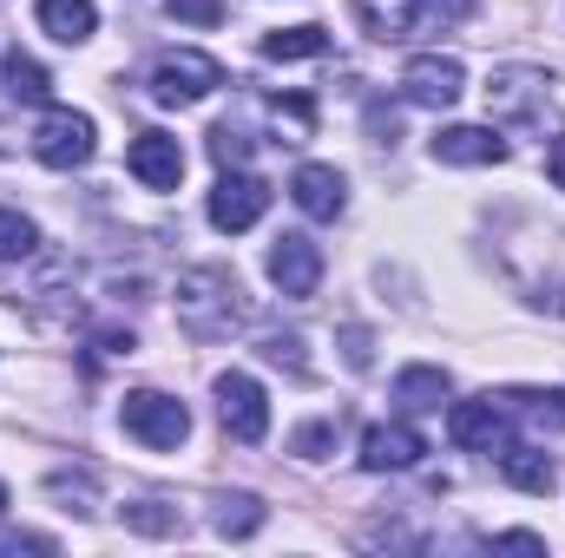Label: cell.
I'll return each mask as SVG.
<instances>
[{"label": "cell", "mask_w": 565, "mask_h": 558, "mask_svg": "<svg viewBox=\"0 0 565 558\" xmlns=\"http://www.w3.org/2000/svg\"><path fill=\"white\" fill-rule=\"evenodd\" d=\"M20 552H60L46 533H0V558H20Z\"/></svg>", "instance_id": "cell-27"}, {"label": "cell", "mask_w": 565, "mask_h": 558, "mask_svg": "<svg viewBox=\"0 0 565 558\" xmlns=\"http://www.w3.org/2000/svg\"><path fill=\"white\" fill-rule=\"evenodd\" d=\"M7 79H13V93H20V99H46V93H53L46 66H40V60H26V53H7Z\"/></svg>", "instance_id": "cell-24"}, {"label": "cell", "mask_w": 565, "mask_h": 558, "mask_svg": "<svg viewBox=\"0 0 565 558\" xmlns=\"http://www.w3.org/2000/svg\"><path fill=\"white\" fill-rule=\"evenodd\" d=\"M119 519H126V533H145V539H178L184 533V513L171 500H132V506H119Z\"/></svg>", "instance_id": "cell-18"}, {"label": "cell", "mask_w": 565, "mask_h": 558, "mask_svg": "<svg viewBox=\"0 0 565 558\" xmlns=\"http://www.w3.org/2000/svg\"><path fill=\"white\" fill-rule=\"evenodd\" d=\"M119 420H126V433H132L139 447H158V453H164V447H184V433H191V408L171 401V395H158V388L126 395Z\"/></svg>", "instance_id": "cell-3"}, {"label": "cell", "mask_w": 565, "mask_h": 558, "mask_svg": "<svg viewBox=\"0 0 565 558\" xmlns=\"http://www.w3.org/2000/svg\"><path fill=\"white\" fill-rule=\"evenodd\" d=\"M164 13L184 20V26H217L224 20V0H164Z\"/></svg>", "instance_id": "cell-26"}, {"label": "cell", "mask_w": 565, "mask_h": 558, "mask_svg": "<svg viewBox=\"0 0 565 558\" xmlns=\"http://www.w3.org/2000/svg\"><path fill=\"white\" fill-rule=\"evenodd\" d=\"M93 151H99V139H93V119H86V112L53 106V112L33 126V158L53 164V171H73V164H86Z\"/></svg>", "instance_id": "cell-4"}, {"label": "cell", "mask_w": 565, "mask_h": 558, "mask_svg": "<svg viewBox=\"0 0 565 558\" xmlns=\"http://www.w3.org/2000/svg\"><path fill=\"white\" fill-rule=\"evenodd\" d=\"M434 158L440 164H500L507 158V139L493 126H440L434 132Z\"/></svg>", "instance_id": "cell-14"}, {"label": "cell", "mask_w": 565, "mask_h": 558, "mask_svg": "<svg viewBox=\"0 0 565 558\" xmlns=\"http://www.w3.org/2000/svg\"><path fill=\"white\" fill-rule=\"evenodd\" d=\"M264 211H270V184H264L257 171H244V164H237V171H224V178H217V191H211V224H217L224 237L250 230Z\"/></svg>", "instance_id": "cell-6"}, {"label": "cell", "mask_w": 565, "mask_h": 558, "mask_svg": "<svg viewBox=\"0 0 565 558\" xmlns=\"http://www.w3.org/2000/svg\"><path fill=\"white\" fill-rule=\"evenodd\" d=\"M427 440L422 427H408V420H388V427H369L362 433V466L369 473H408V466H422Z\"/></svg>", "instance_id": "cell-12"}, {"label": "cell", "mask_w": 565, "mask_h": 558, "mask_svg": "<svg viewBox=\"0 0 565 558\" xmlns=\"http://www.w3.org/2000/svg\"><path fill=\"white\" fill-rule=\"evenodd\" d=\"M342 440V415L329 420H309V427H296V440H289V453L296 460H329V447Z\"/></svg>", "instance_id": "cell-23"}, {"label": "cell", "mask_w": 565, "mask_h": 558, "mask_svg": "<svg viewBox=\"0 0 565 558\" xmlns=\"http://www.w3.org/2000/svg\"><path fill=\"white\" fill-rule=\"evenodd\" d=\"M447 440L467 447V453H493L507 440V401L480 395V401H454L447 408Z\"/></svg>", "instance_id": "cell-10"}, {"label": "cell", "mask_w": 565, "mask_h": 558, "mask_svg": "<svg viewBox=\"0 0 565 558\" xmlns=\"http://www.w3.org/2000/svg\"><path fill=\"white\" fill-rule=\"evenodd\" d=\"M546 171H553V184L565 191V139H553V151H546Z\"/></svg>", "instance_id": "cell-31"}, {"label": "cell", "mask_w": 565, "mask_h": 558, "mask_svg": "<svg viewBox=\"0 0 565 558\" xmlns=\"http://www.w3.org/2000/svg\"><path fill=\"white\" fill-rule=\"evenodd\" d=\"M217 420H224V433L231 440H244V447H257L264 433H270V401H264V388L250 382V375H217Z\"/></svg>", "instance_id": "cell-7"}, {"label": "cell", "mask_w": 565, "mask_h": 558, "mask_svg": "<svg viewBox=\"0 0 565 558\" xmlns=\"http://www.w3.org/2000/svg\"><path fill=\"white\" fill-rule=\"evenodd\" d=\"M40 250V230H33V217H20V211H0V264H26Z\"/></svg>", "instance_id": "cell-22"}, {"label": "cell", "mask_w": 565, "mask_h": 558, "mask_svg": "<svg viewBox=\"0 0 565 558\" xmlns=\"http://www.w3.org/2000/svg\"><path fill=\"white\" fill-rule=\"evenodd\" d=\"M402 93H408V106H454L460 93H467V73H460V60L454 53H422V60H408L402 66Z\"/></svg>", "instance_id": "cell-9"}, {"label": "cell", "mask_w": 565, "mask_h": 558, "mask_svg": "<svg viewBox=\"0 0 565 558\" xmlns=\"http://www.w3.org/2000/svg\"><path fill=\"white\" fill-rule=\"evenodd\" d=\"M264 355H270V362H289V368L302 375V342H296V335H270V342H264Z\"/></svg>", "instance_id": "cell-28"}, {"label": "cell", "mask_w": 565, "mask_h": 558, "mask_svg": "<svg viewBox=\"0 0 565 558\" xmlns=\"http://www.w3.org/2000/svg\"><path fill=\"white\" fill-rule=\"evenodd\" d=\"M493 546H513V552H546L540 533H493Z\"/></svg>", "instance_id": "cell-30"}, {"label": "cell", "mask_w": 565, "mask_h": 558, "mask_svg": "<svg viewBox=\"0 0 565 558\" xmlns=\"http://www.w3.org/2000/svg\"><path fill=\"white\" fill-rule=\"evenodd\" d=\"M447 395H454L447 368H402V375H395V401H402L408 415H434Z\"/></svg>", "instance_id": "cell-17"}, {"label": "cell", "mask_w": 565, "mask_h": 558, "mask_svg": "<svg viewBox=\"0 0 565 558\" xmlns=\"http://www.w3.org/2000/svg\"><path fill=\"white\" fill-rule=\"evenodd\" d=\"M211 158H217V164H224V171H237V164H244V158H250V132H244V126H231V119H224V126H217V132H211Z\"/></svg>", "instance_id": "cell-25"}, {"label": "cell", "mask_w": 565, "mask_h": 558, "mask_svg": "<svg viewBox=\"0 0 565 558\" xmlns=\"http://www.w3.org/2000/svg\"><path fill=\"white\" fill-rule=\"evenodd\" d=\"M553 99V73L546 66H493V79H487V112L493 119H533L540 106Z\"/></svg>", "instance_id": "cell-5"}, {"label": "cell", "mask_w": 565, "mask_h": 558, "mask_svg": "<svg viewBox=\"0 0 565 558\" xmlns=\"http://www.w3.org/2000/svg\"><path fill=\"white\" fill-rule=\"evenodd\" d=\"M0 513H7V486H0Z\"/></svg>", "instance_id": "cell-32"}, {"label": "cell", "mask_w": 565, "mask_h": 558, "mask_svg": "<svg viewBox=\"0 0 565 558\" xmlns=\"http://www.w3.org/2000/svg\"><path fill=\"white\" fill-rule=\"evenodd\" d=\"M270 282H277L282 296H316L322 289V250H316V237H302V230H282L277 244H270Z\"/></svg>", "instance_id": "cell-8"}, {"label": "cell", "mask_w": 565, "mask_h": 558, "mask_svg": "<svg viewBox=\"0 0 565 558\" xmlns=\"http://www.w3.org/2000/svg\"><path fill=\"white\" fill-rule=\"evenodd\" d=\"M507 415H526L540 427H565V388H526V395H500Z\"/></svg>", "instance_id": "cell-21"}, {"label": "cell", "mask_w": 565, "mask_h": 558, "mask_svg": "<svg viewBox=\"0 0 565 558\" xmlns=\"http://www.w3.org/2000/svg\"><path fill=\"white\" fill-rule=\"evenodd\" d=\"M126 171L139 178L145 191H178V178H184V151L171 132H139L132 151H126Z\"/></svg>", "instance_id": "cell-13"}, {"label": "cell", "mask_w": 565, "mask_h": 558, "mask_svg": "<svg viewBox=\"0 0 565 558\" xmlns=\"http://www.w3.org/2000/svg\"><path fill=\"white\" fill-rule=\"evenodd\" d=\"M244 322H250V302H244V289H237L231 270L198 264V270L178 277V329H184L191 342H224V335L244 329Z\"/></svg>", "instance_id": "cell-1"}, {"label": "cell", "mask_w": 565, "mask_h": 558, "mask_svg": "<svg viewBox=\"0 0 565 558\" xmlns=\"http://www.w3.org/2000/svg\"><path fill=\"white\" fill-rule=\"evenodd\" d=\"M500 473H507L520 493H553V480H559L553 453H540L533 440H500Z\"/></svg>", "instance_id": "cell-15"}, {"label": "cell", "mask_w": 565, "mask_h": 558, "mask_svg": "<svg viewBox=\"0 0 565 558\" xmlns=\"http://www.w3.org/2000/svg\"><path fill=\"white\" fill-rule=\"evenodd\" d=\"M289 197H296V211H302V217H316V224H335V217L349 211V184H342V171H335V164H296Z\"/></svg>", "instance_id": "cell-11"}, {"label": "cell", "mask_w": 565, "mask_h": 558, "mask_svg": "<svg viewBox=\"0 0 565 558\" xmlns=\"http://www.w3.org/2000/svg\"><path fill=\"white\" fill-rule=\"evenodd\" d=\"M40 26L60 46H86L93 26H99V13H93V0H40Z\"/></svg>", "instance_id": "cell-16"}, {"label": "cell", "mask_w": 565, "mask_h": 558, "mask_svg": "<svg viewBox=\"0 0 565 558\" xmlns=\"http://www.w3.org/2000/svg\"><path fill=\"white\" fill-rule=\"evenodd\" d=\"M211 519H217V533H224V539H250V533H264V519H270V506H264L257 493H224Z\"/></svg>", "instance_id": "cell-19"}, {"label": "cell", "mask_w": 565, "mask_h": 558, "mask_svg": "<svg viewBox=\"0 0 565 558\" xmlns=\"http://www.w3.org/2000/svg\"><path fill=\"white\" fill-rule=\"evenodd\" d=\"M264 53L270 60H316V53H329V26H282V33H264Z\"/></svg>", "instance_id": "cell-20"}, {"label": "cell", "mask_w": 565, "mask_h": 558, "mask_svg": "<svg viewBox=\"0 0 565 558\" xmlns=\"http://www.w3.org/2000/svg\"><path fill=\"white\" fill-rule=\"evenodd\" d=\"M224 86V66L211 60V53H164L158 66H151V99L158 106H198V99H211Z\"/></svg>", "instance_id": "cell-2"}, {"label": "cell", "mask_w": 565, "mask_h": 558, "mask_svg": "<svg viewBox=\"0 0 565 558\" xmlns=\"http://www.w3.org/2000/svg\"><path fill=\"white\" fill-rule=\"evenodd\" d=\"M342 355H349V368H369V335L362 329H342Z\"/></svg>", "instance_id": "cell-29"}]
</instances>
